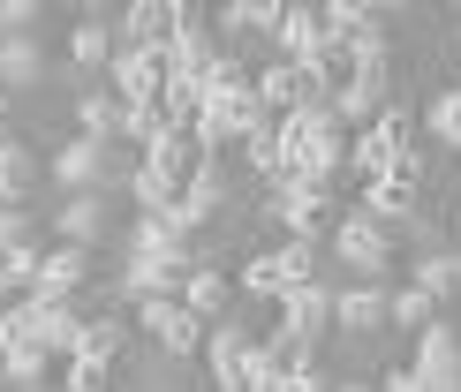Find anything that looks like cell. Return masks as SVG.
<instances>
[{
  "mask_svg": "<svg viewBox=\"0 0 461 392\" xmlns=\"http://www.w3.org/2000/svg\"><path fill=\"white\" fill-rule=\"evenodd\" d=\"M318 280V249L311 242H280V249H249L242 272H235V294L249 302H280L287 287H311Z\"/></svg>",
  "mask_w": 461,
  "mask_h": 392,
  "instance_id": "obj_1",
  "label": "cell"
},
{
  "mask_svg": "<svg viewBox=\"0 0 461 392\" xmlns=\"http://www.w3.org/2000/svg\"><path fill=\"white\" fill-rule=\"evenodd\" d=\"M393 242H401V234L386 219H371V211H340V219H333V257L348 264L356 280H386Z\"/></svg>",
  "mask_w": 461,
  "mask_h": 392,
  "instance_id": "obj_2",
  "label": "cell"
},
{
  "mask_svg": "<svg viewBox=\"0 0 461 392\" xmlns=\"http://www.w3.org/2000/svg\"><path fill=\"white\" fill-rule=\"evenodd\" d=\"M258 121H273V113H258V98H249V91H212L197 106V121H189V136H197L204 159H220V151H235Z\"/></svg>",
  "mask_w": 461,
  "mask_h": 392,
  "instance_id": "obj_3",
  "label": "cell"
},
{
  "mask_svg": "<svg viewBox=\"0 0 461 392\" xmlns=\"http://www.w3.org/2000/svg\"><path fill=\"white\" fill-rule=\"evenodd\" d=\"M409 151H416V113H409V106H386L363 136H348V166L363 174V182H378V174L401 166Z\"/></svg>",
  "mask_w": 461,
  "mask_h": 392,
  "instance_id": "obj_4",
  "label": "cell"
},
{
  "mask_svg": "<svg viewBox=\"0 0 461 392\" xmlns=\"http://www.w3.org/2000/svg\"><path fill=\"white\" fill-rule=\"evenodd\" d=\"M409 370H416V385H424V392H461V332L447 317H431L424 332H416Z\"/></svg>",
  "mask_w": 461,
  "mask_h": 392,
  "instance_id": "obj_5",
  "label": "cell"
},
{
  "mask_svg": "<svg viewBox=\"0 0 461 392\" xmlns=\"http://www.w3.org/2000/svg\"><path fill=\"white\" fill-rule=\"evenodd\" d=\"M416 196H424V151H409V159H401V166H386V174H378V182H363V204L356 211H371V219H409V211H416Z\"/></svg>",
  "mask_w": 461,
  "mask_h": 392,
  "instance_id": "obj_6",
  "label": "cell"
},
{
  "mask_svg": "<svg viewBox=\"0 0 461 392\" xmlns=\"http://www.w3.org/2000/svg\"><path fill=\"white\" fill-rule=\"evenodd\" d=\"M106 91L122 98V106H159V91H167V53L122 46V53L106 61Z\"/></svg>",
  "mask_w": 461,
  "mask_h": 392,
  "instance_id": "obj_7",
  "label": "cell"
},
{
  "mask_svg": "<svg viewBox=\"0 0 461 392\" xmlns=\"http://www.w3.org/2000/svg\"><path fill=\"white\" fill-rule=\"evenodd\" d=\"M273 309H280V332H287V340H303V347H318L325 332H333V287H325V280L287 287Z\"/></svg>",
  "mask_w": 461,
  "mask_h": 392,
  "instance_id": "obj_8",
  "label": "cell"
},
{
  "mask_svg": "<svg viewBox=\"0 0 461 392\" xmlns=\"http://www.w3.org/2000/svg\"><path fill=\"white\" fill-rule=\"evenodd\" d=\"M91 287V249H68V242H53L46 257H38V280L23 302H76V294Z\"/></svg>",
  "mask_w": 461,
  "mask_h": 392,
  "instance_id": "obj_9",
  "label": "cell"
},
{
  "mask_svg": "<svg viewBox=\"0 0 461 392\" xmlns=\"http://www.w3.org/2000/svg\"><path fill=\"white\" fill-rule=\"evenodd\" d=\"M137 325H144V340L159 347V355H204V325L189 317L182 302H137Z\"/></svg>",
  "mask_w": 461,
  "mask_h": 392,
  "instance_id": "obj_10",
  "label": "cell"
},
{
  "mask_svg": "<svg viewBox=\"0 0 461 392\" xmlns=\"http://www.w3.org/2000/svg\"><path fill=\"white\" fill-rule=\"evenodd\" d=\"M249 98H258V113H295V106H325V91L311 84L303 68H287V61H265L258 76H249Z\"/></svg>",
  "mask_w": 461,
  "mask_h": 392,
  "instance_id": "obj_11",
  "label": "cell"
},
{
  "mask_svg": "<svg viewBox=\"0 0 461 392\" xmlns=\"http://www.w3.org/2000/svg\"><path fill=\"white\" fill-rule=\"evenodd\" d=\"M46 174L68 196H91V189H106V174H113V144H84V136H68V144L46 159Z\"/></svg>",
  "mask_w": 461,
  "mask_h": 392,
  "instance_id": "obj_12",
  "label": "cell"
},
{
  "mask_svg": "<svg viewBox=\"0 0 461 392\" xmlns=\"http://www.w3.org/2000/svg\"><path fill=\"white\" fill-rule=\"evenodd\" d=\"M182 287H189V257H137L129 249L122 294H137V302H182Z\"/></svg>",
  "mask_w": 461,
  "mask_h": 392,
  "instance_id": "obj_13",
  "label": "cell"
},
{
  "mask_svg": "<svg viewBox=\"0 0 461 392\" xmlns=\"http://www.w3.org/2000/svg\"><path fill=\"white\" fill-rule=\"evenodd\" d=\"M333 332H348V340H371V332H386V287H378V280L333 287Z\"/></svg>",
  "mask_w": 461,
  "mask_h": 392,
  "instance_id": "obj_14",
  "label": "cell"
},
{
  "mask_svg": "<svg viewBox=\"0 0 461 392\" xmlns=\"http://www.w3.org/2000/svg\"><path fill=\"white\" fill-rule=\"evenodd\" d=\"M46 182V159L23 136H0V211H31V189Z\"/></svg>",
  "mask_w": 461,
  "mask_h": 392,
  "instance_id": "obj_15",
  "label": "cell"
},
{
  "mask_svg": "<svg viewBox=\"0 0 461 392\" xmlns=\"http://www.w3.org/2000/svg\"><path fill=\"white\" fill-rule=\"evenodd\" d=\"M242 355H249V332H242L235 317L204 325V370H212L220 392H242Z\"/></svg>",
  "mask_w": 461,
  "mask_h": 392,
  "instance_id": "obj_16",
  "label": "cell"
},
{
  "mask_svg": "<svg viewBox=\"0 0 461 392\" xmlns=\"http://www.w3.org/2000/svg\"><path fill=\"white\" fill-rule=\"evenodd\" d=\"M182 309H189V317H197V325H220L227 309H235V272H220V264H189Z\"/></svg>",
  "mask_w": 461,
  "mask_h": 392,
  "instance_id": "obj_17",
  "label": "cell"
},
{
  "mask_svg": "<svg viewBox=\"0 0 461 392\" xmlns=\"http://www.w3.org/2000/svg\"><path fill=\"white\" fill-rule=\"evenodd\" d=\"M31 309V340L46 347L53 362L76 355V340H84V317H76V302H23Z\"/></svg>",
  "mask_w": 461,
  "mask_h": 392,
  "instance_id": "obj_18",
  "label": "cell"
},
{
  "mask_svg": "<svg viewBox=\"0 0 461 392\" xmlns=\"http://www.w3.org/2000/svg\"><path fill=\"white\" fill-rule=\"evenodd\" d=\"M137 257H189L197 264V234L182 227V211H137Z\"/></svg>",
  "mask_w": 461,
  "mask_h": 392,
  "instance_id": "obj_19",
  "label": "cell"
},
{
  "mask_svg": "<svg viewBox=\"0 0 461 392\" xmlns=\"http://www.w3.org/2000/svg\"><path fill=\"white\" fill-rule=\"evenodd\" d=\"M53 234H61L68 249H99V242H106V189L68 196V204L53 211Z\"/></svg>",
  "mask_w": 461,
  "mask_h": 392,
  "instance_id": "obj_20",
  "label": "cell"
},
{
  "mask_svg": "<svg viewBox=\"0 0 461 392\" xmlns=\"http://www.w3.org/2000/svg\"><path fill=\"white\" fill-rule=\"evenodd\" d=\"M175 211H182V227H189V234L212 227L220 211H227V174H220V159H204L197 174H189V189H182V204H175Z\"/></svg>",
  "mask_w": 461,
  "mask_h": 392,
  "instance_id": "obj_21",
  "label": "cell"
},
{
  "mask_svg": "<svg viewBox=\"0 0 461 392\" xmlns=\"http://www.w3.org/2000/svg\"><path fill=\"white\" fill-rule=\"evenodd\" d=\"M265 204H273V219L287 227V242L318 249V234H333V196H265Z\"/></svg>",
  "mask_w": 461,
  "mask_h": 392,
  "instance_id": "obj_22",
  "label": "cell"
},
{
  "mask_svg": "<svg viewBox=\"0 0 461 392\" xmlns=\"http://www.w3.org/2000/svg\"><path fill=\"white\" fill-rule=\"evenodd\" d=\"M273 46H280V61H287V68L311 76V61H318V8H280Z\"/></svg>",
  "mask_w": 461,
  "mask_h": 392,
  "instance_id": "obj_23",
  "label": "cell"
},
{
  "mask_svg": "<svg viewBox=\"0 0 461 392\" xmlns=\"http://www.w3.org/2000/svg\"><path fill=\"white\" fill-rule=\"evenodd\" d=\"M137 159H144L151 174H167V182H182V189H189V174L204 166V151H197V136H189V129H167L151 151H137Z\"/></svg>",
  "mask_w": 461,
  "mask_h": 392,
  "instance_id": "obj_24",
  "label": "cell"
},
{
  "mask_svg": "<svg viewBox=\"0 0 461 392\" xmlns=\"http://www.w3.org/2000/svg\"><path fill=\"white\" fill-rule=\"evenodd\" d=\"M167 31H175V0H137V8H122V46L159 53Z\"/></svg>",
  "mask_w": 461,
  "mask_h": 392,
  "instance_id": "obj_25",
  "label": "cell"
},
{
  "mask_svg": "<svg viewBox=\"0 0 461 392\" xmlns=\"http://www.w3.org/2000/svg\"><path fill=\"white\" fill-rule=\"evenodd\" d=\"M76 136H84V144H122V98L113 91H84L76 98Z\"/></svg>",
  "mask_w": 461,
  "mask_h": 392,
  "instance_id": "obj_26",
  "label": "cell"
},
{
  "mask_svg": "<svg viewBox=\"0 0 461 392\" xmlns=\"http://www.w3.org/2000/svg\"><path fill=\"white\" fill-rule=\"evenodd\" d=\"M46 76V46L38 38H0V91H31Z\"/></svg>",
  "mask_w": 461,
  "mask_h": 392,
  "instance_id": "obj_27",
  "label": "cell"
},
{
  "mask_svg": "<svg viewBox=\"0 0 461 392\" xmlns=\"http://www.w3.org/2000/svg\"><path fill=\"white\" fill-rule=\"evenodd\" d=\"M409 287H424L438 309L461 294V249H431V257H416V272H409Z\"/></svg>",
  "mask_w": 461,
  "mask_h": 392,
  "instance_id": "obj_28",
  "label": "cell"
},
{
  "mask_svg": "<svg viewBox=\"0 0 461 392\" xmlns=\"http://www.w3.org/2000/svg\"><path fill=\"white\" fill-rule=\"evenodd\" d=\"M113 53H122V38H113L106 15H84V23L68 31V61H76V68H106Z\"/></svg>",
  "mask_w": 461,
  "mask_h": 392,
  "instance_id": "obj_29",
  "label": "cell"
},
{
  "mask_svg": "<svg viewBox=\"0 0 461 392\" xmlns=\"http://www.w3.org/2000/svg\"><path fill=\"white\" fill-rule=\"evenodd\" d=\"M235 151H242V166H249V174L265 182V196H273V189L287 182V174H280V129H273V121H258V129H249Z\"/></svg>",
  "mask_w": 461,
  "mask_h": 392,
  "instance_id": "obj_30",
  "label": "cell"
},
{
  "mask_svg": "<svg viewBox=\"0 0 461 392\" xmlns=\"http://www.w3.org/2000/svg\"><path fill=\"white\" fill-rule=\"evenodd\" d=\"M76 355L113 370V362L129 355V325H122V317H84V340H76ZM76 355H68V362H76Z\"/></svg>",
  "mask_w": 461,
  "mask_h": 392,
  "instance_id": "obj_31",
  "label": "cell"
},
{
  "mask_svg": "<svg viewBox=\"0 0 461 392\" xmlns=\"http://www.w3.org/2000/svg\"><path fill=\"white\" fill-rule=\"evenodd\" d=\"M431 317H447V309H438L424 287H386V325H401V332L416 340V332H424Z\"/></svg>",
  "mask_w": 461,
  "mask_h": 392,
  "instance_id": "obj_32",
  "label": "cell"
},
{
  "mask_svg": "<svg viewBox=\"0 0 461 392\" xmlns=\"http://www.w3.org/2000/svg\"><path fill=\"white\" fill-rule=\"evenodd\" d=\"M129 196H137V211H175L182 204V182H167V174H151L137 159V166H129Z\"/></svg>",
  "mask_w": 461,
  "mask_h": 392,
  "instance_id": "obj_33",
  "label": "cell"
},
{
  "mask_svg": "<svg viewBox=\"0 0 461 392\" xmlns=\"http://www.w3.org/2000/svg\"><path fill=\"white\" fill-rule=\"evenodd\" d=\"M348 61H356V76H378V84H386V31H378V15L348 38Z\"/></svg>",
  "mask_w": 461,
  "mask_h": 392,
  "instance_id": "obj_34",
  "label": "cell"
},
{
  "mask_svg": "<svg viewBox=\"0 0 461 392\" xmlns=\"http://www.w3.org/2000/svg\"><path fill=\"white\" fill-rule=\"evenodd\" d=\"M416 129H424V136H438V144H461V98H454V91H438L431 106L416 113Z\"/></svg>",
  "mask_w": 461,
  "mask_h": 392,
  "instance_id": "obj_35",
  "label": "cell"
},
{
  "mask_svg": "<svg viewBox=\"0 0 461 392\" xmlns=\"http://www.w3.org/2000/svg\"><path fill=\"white\" fill-rule=\"evenodd\" d=\"M38 257H46V242H15L8 257H0V287H23V294H31V280H38Z\"/></svg>",
  "mask_w": 461,
  "mask_h": 392,
  "instance_id": "obj_36",
  "label": "cell"
},
{
  "mask_svg": "<svg viewBox=\"0 0 461 392\" xmlns=\"http://www.w3.org/2000/svg\"><path fill=\"white\" fill-rule=\"evenodd\" d=\"M61 392H113V370L76 355V362H61Z\"/></svg>",
  "mask_w": 461,
  "mask_h": 392,
  "instance_id": "obj_37",
  "label": "cell"
},
{
  "mask_svg": "<svg viewBox=\"0 0 461 392\" xmlns=\"http://www.w3.org/2000/svg\"><path fill=\"white\" fill-rule=\"evenodd\" d=\"M38 31V0H0V38H31Z\"/></svg>",
  "mask_w": 461,
  "mask_h": 392,
  "instance_id": "obj_38",
  "label": "cell"
},
{
  "mask_svg": "<svg viewBox=\"0 0 461 392\" xmlns=\"http://www.w3.org/2000/svg\"><path fill=\"white\" fill-rule=\"evenodd\" d=\"M15 242H38V219H31V211H0V257H8Z\"/></svg>",
  "mask_w": 461,
  "mask_h": 392,
  "instance_id": "obj_39",
  "label": "cell"
},
{
  "mask_svg": "<svg viewBox=\"0 0 461 392\" xmlns=\"http://www.w3.org/2000/svg\"><path fill=\"white\" fill-rule=\"evenodd\" d=\"M273 392H333V385H325V378H318V362H311V370H295V378H280Z\"/></svg>",
  "mask_w": 461,
  "mask_h": 392,
  "instance_id": "obj_40",
  "label": "cell"
},
{
  "mask_svg": "<svg viewBox=\"0 0 461 392\" xmlns=\"http://www.w3.org/2000/svg\"><path fill=\"white\" fill-rule=\"evenodd\" d=\"M371 392H424V385H416V370H409V362H401V370H386V378H378Z\"/></svg>",
  "mask_w": 461,
  "mask_h": 392,
  "instance_id": "obj_41",
  "label": "cell"
},
{
  "mask_svg": "<svg viewBox=\"0 0 461 392\" xmlns=\"http://www.w3.org/2000/svg\"><path fill=\"white\" fill-rule=\"evenodd\" d=\"M333 392H371V385H363V378H356V385H333Z\"/></svg>",
  "mask_w": 461,
  "mask_h": 392,
  "instance_id": "obj_42",
  "label": "cell"
},
{
  "mask_svg": "<svg viewBox=\"0 0 461 392\" xmlns=\"http://www.w3.org/2000/svg\"><path fill=\"white\" fill-rule=\"evenodd\" d=\"M0 121H8V91H0Z\"/></svg>",
  "mask_w": 461,
  "mask_h": 392,
  "instance_id": "obj_43",
  "label": "cell"
}]
</instances>
